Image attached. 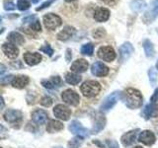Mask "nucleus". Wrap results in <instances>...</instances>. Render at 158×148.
<instances>
[{"label": "nucleus", "mask_w": 158, "mask_h": 148, "mask_svg": "<svg viewBox=\"0 0 158 148\" xmlns=\"http://www.w3.org/2000/svg\"><path fill=\"white\" fill-rule=\"evenodd\" d=\"M88 61L85 60V59L80 58V59H76L75 61H73V63L71 64L70 69L72 70V72L74 73H83L85 72L88 69Z\"/></svg>", "instance_id": "nucleus-20"}, {"label": "nucleus", "mask_w": 158, "mask_h": 148, "mask_svg": "<svg viewBox=\"0 0 158 148\" xmlns=\"http://www.w3.org/2000/svg\"><path fill=\"white\" fill-rule=\"evenodd\" d=\"M133 148H142V147H141V146H135Z\"/></svg>", "instance_id": "nucleus-54"}, {"label": "nucleus", "mask_w": 158, "mask_h": 148, "mask_svg": "<svg viewBox=\"0 0 158 148\" xmlns=\"http://www.w3.org/2000/svg\"><path fill=\"white\" fill-rule=\"evenodd\" d=\"M157 99H158V87L155 89L154 93L152 94V96H151V98H150V101H151V103H155Z\"/></svg>", "instance_id": "nucleus-44"}, {"label": "nucleus", "mask_w": 158, "mask_h": 148, "mask_svg": "<svg viewBox=\"0 0 158 148\" xmlns=\"http://www.w3.org/2000/svg\"><path fill=\"white\" fill-rule=\"evenodd\" d=\"M4 31H5V28H2V29H0V35H1V34H3V33H4Z\"/></svg>", "instance_id": "nucleus-52"}, {"label": "nucleus", "mask_w": 158, "mask_h": 148, "mask_svg": "<svg viewBox=\"0 0 158 148\" xmlns=\"http://www.w3.org/2000/svg\"><path fill=\"white\" fill-rule=\"evenodd\" d=\"M97 53H98V56L100 57L102 60L107 61V62H111L116 58L115 49H114L112 47H109V46L101 47L98 49Z\"/></svg>", "instance_id": "nucleus-9"}, {"label": "nucleus", "mask_w": 158, "mask_h": 148, "mask_svg": "<svg viewBox=\"0 0 158 148\" xmlns=\"http://www.w3.org/2000/svg\"><path fill=\"white\" fill-rule=\"evenodd\" d=\"M63 127L64 126L62 125V122L56 121V120H51V121H48L47 125V131L49 133H54V132L62 130Z\"/></svg>", "instance_id": "nucleus-25"}, {"label": "nucleus", "mask_w": 158, "mask_h": 148, "mask_svg": "<svg viewBox=\"0 0 158 148\" xmlns=\"http://www.w3.org/2000/svg\"><path fill=\"white\" fill-rule=\"evenodd\" d=\"M5 106V102H4V99L2 98V96H0V110H2Z\"/></svg>", "instance_id": "nucleus-48"}, {"label": "nucleus", "mask_w": 158, "mask_h": 148, "mask_svg": "<svg viewBox=\"0 0 158 148\" xmlns=\"http://www.w3.org/2000/svg\"><path fill=\"white\" fill-rule=\"evenodd\" d=\"M39 1H40V0H31V2H32V3H34V4H37Z\"/></svg>", "instance_id": "nucleus-51"}, {"label": "nucleus", "mask_w": 158, "mask_h": 148, "mask_svg": "<svg viewBox=\"0 0 158 148\" xmlns=\"http://www.w3.org/2000/svg\"><path fill=\"white\" fill-rule=\"evenodd\" d=\"M29 28L32 30L33 32H42V26H41V23L38 19H36L35 21H33L32 23H30L29 25Z\"/></svg>", "instance_id": "nucleus-34"}, {"label": "nucleus", "mask_w": 158, "mask_h": 148, "mask_svg": "<svg viewBox=\"0 0 158 148\" xmlns=\"http://www.w3.org/2000/svg\"><path fill=\"white\" fill-rule=\"evenodd\" d=\"M53 115L56 116L58 120L61 121H68L71 116V110L67 106L58 104L53 108Z\"/></svg>", "instance_id": "nucleus-7"}, {"label": "nucleus", "mask_w": 158, "mask_h": 148, "mask_svg": "<svg viewBox=\"0 0 158 148\" xmlns=\"http://www.w3.org/2000/svg\"><path fill=\"white\" fill-rule=\"evenodd\" d=\"M80 91L82 95L86 98H93L96 97L101 91V85L100 83L95 80H88L84 82L81 87Z\"/></svg>", "instance_id": "nucleus-2"}, {"label": "nucleus", "mask_w": 158, "mask_h": 148, "mask_svg": "<svg viewBox=\"0 0 158 148\" xmlns=\"http://www.w3.org/2000/svg\"><path fill=\"white\" fill-rule=\"evenodd\" d=\"M82 77L74 72H68L65 74V81L70 85H77L81 82Z\"/></svg>", "instance_id": "nucleus-27"}, {"label": "nucleus", "mask_w": 158, "mask_h": 148, "mask_svg": "<svg viewBox=\"0 0 158 148\" xmlns=\"http://www.w3.org/2000/svg\"><path fill=\"white\" fill-rule=\"evenodd\" d=\"M118 98H121V93L120 92H113L111 93L110 95H109L105 100L103 101V103L101 104V106H100V111L102 113L104 112H108V111H110L111 109L116 105L118 100Z\"/></svg>", "instance_id": "nucleus-5"}, {"label": "nucleus", "mask_w": 158, "mask_h": 148, "mask_svg": "<svg viewBox=\"0 0 158 148\" xmlns=\"http://www.w3.org/2000/svg\"><path fill=\"white\" fill-rule=\"evenodd\" d=\"M5 130H6V128H5L3 125H0V132H1V131H5Z\"/></svg>", "instance_id": "nucleus-50"}, {"label": "nucleus", "mask_w": 158, "mask_h": 148, "mask_svg": "<svg viewBox=\"0 0 158 148\" xmlns=\"http://www.w3.org/2000/svg\"><path fill=\"white\" fill-rule=\"evenodd\" d=\"M74 34H75V29L71 26H65L63 28V30H61V31L57 34L56 38L59 41L65 42V41H68L70 38H72Z\"/></svg>", "instance_id": "nucleus-21"}, {"label": "nucleus", "mask_w": 158, "mask_h": 148, "mask_svg": "<svg viewBox=\"0 0 158 148\" xmlns=\"http://www.w3.org/2000/svg\"><path fill=\"white\" fill-rule=\"evenodd\" d=\"M54 148H62V147H54Z\"/></svg>", "instance_id": "nucleus-57"}, {"label": "nucleus", "mask_w": 158, "mask_h": 148, "mask_svg": "<svg viewBox=\"0 0 158 148\" xmlns=\"http://www.w3.org/2000/svg\"><path fill=\"white\" fill-rule=\"evenodd\" d=\"M68 128H69V130H70L71 133H73V134H75L77 136H80L82 138L88 137L89 135H90V131H89V130H87L86 127H84L81 123L77 121H71Z\"/></svg>", "instance_id": "nucleus-8"}, {"label": "nucleus", "mask_w": 158, "mask_h": 148, "mask_svg": "<svg viewBox=\"0 0 158 148\" xmlns=\"http://www.w3.org/2000/svg\"><path fill=\"white\" fill-rule=\"evenodd\" d=\"M146 2L144 0H131L130 3V7L133 12H142L146 8Z\"/></svg>", "instance_id": "nucleus-26"}, {"label": "nucleus", "mask_w": 158, "mask_h": 148, "mask_svg": "<svg viewBox=\"0 0 158 148\" xmlns=\"http://www.w3.org/2000/svg\"><path fill=\"white\" fill-rule=\"evenodd\" d=\"M16 4H15L14 0H4L3 1V8L5 11H13L16 9Z\"/></svg>", "instance_id": "nucleus-32"}, {"label": "nucleus", "mask_w": 158, "mask_h": 148, "mask_svg": "<svg viewBox=\"0 0 158 148\" xmlns=\"http://www.w3.org/2000/svg\"><path fill=\"white\" fill-rule=\"evenodd\" d=\"M61 98L67 105H70L73 107L78 106L79 103H80V97H79V95L75 91L71 90V89H67V90L63 91L61 94Z\"/></svg>", "instance_id": "nucleus-6"}, {"label": "nucleus", "mask_w": 158, "mask_h": 148, "mask_svg": "<svg viewBox=\"0 0 158 148\" xmlns=\"http://www.w3.org/2000/svg\"><path fill=\"white\" fill-rule=\"evenodd\" d=\"M48 113L44 110H41V109H38L32 113V121L38 125H44L48 121Z\"/></svg>", "instance_id": "nucleus-14"}, {"label": "nucleus", "mask_w": 158, "mask_h": 148, "mask_svg": "<svg viewBox=\"0 0 158 148\" xmlns=\"http://www.w3.org/2000/svg\"><path fill=\"white\" fill-rule=\"evenodd\" d=\"M106 144L108 148H120L118 147V144L116 140H107Z\"/></svg>", "instance_id": "nucleus-42"}, {"label": "nucleus", "mask_w": 158, "mask_h": 148, "mask_svg": "<svg viewBox=\"0 0 158 148\" xmlns=\"http://www.w3.org/2000/svg\"><path fill=\"white\" fill-rule=\"evenodd\" d=\"M29 82H30V79L27 75H17L13 78L11 84L14 88L23 89L28 85Z\"/></svg>", "instance_id": "nucleus-23"}, {"label": "nucleus", "mask_w": 158, "mask_h": 148, "mask_svg": "<svg viewBox=\"0 0 158 148\" xmlns=\"http://www.w3.org/2000/svg\"><path fill=\"white\" fill-rule=\"evenodd\" d=\"M110 18V11L107 8L104 7H99L96 9L95 13H94V19L97 22H105Z\"/></svg>", "instance_id": "nucleus-22"}, {"label": "nucleus", "mask_w": 158, "mask_h": 148, "mask_svg": "<svg viewBox=\"0 0 158 148\" xmlns=\"http://www.w3.org/2000/svg\"><path fill=\"white\" fill-rule=\"evenodd\" d=\"M143 49H144L145 56L147 57H152L155 53V49H154V44L150 42L149 39H146L143 41Z\"/></svg>", "instance_id": "nucleus-28"}, {"label": "nucleus", "mask_w": 158, "mask_h": 148, "mask_svg": "<svg viewBox=\"0 0 158 148\" xmlns=\"http://www.w3.org/2000/svg\"><path fill=\"white\" fill-rule=\"evenodd\" d=\"M43 22H44V27H46L48 30H52V31H53V30H56L59 26H61L62 20L56 14L48 13V14L44 15V16Z\"/></svg>", "instance_id": "nucleus-4"}, {"label": "nucleus", "mask_w": 158, "mask_h": 148, "mask_svg": "<svg viewBox=\"0 0 158 148\" xmlns=\"http://www.w3.org/2000/svg\"><path fill=\"white\" fill-rule=\"evenodd\" d=\"M23 58H24V61L30 66L37 65V64H39L43 59L42 56L39 52H25Z\"/></svg>", "instance_id": "nucleus-15"}, {"label": "nucleus", "mask_w": 158, "mask_h": 148, "mask_svg": "<svg viewBox=\"0 0 158 148\" xmlns=\"http://www.w3.org/2000/svg\"><path fill=\"white\" fill-rule=\"evenodd\" d=\"M101 1L107 5H110V6H114V5H116L118 3V0H101Z\"/></svg>", "instance_id": "nucleus-45"}, {"label": "nucleus", "mask_w": 158, "mask_h": 148, "mask_svg": "<svg viewBox=\"0 0 158 148\" xmlns=\"http://www.w3.org/2000/svg\"><path fill=\"white\" fill-rule=\"evenodd\" d=\"M3 117L5 121L9 123H12V125H16V123L19 125L23 118L22 113L18 110H7L4 113Z\"/></svg>", "instance_id": "nucleus-10"}, {"label": "nucleus", "mask_w": 158, "mask_h": 148, "mask_svg": "<svg viewBox=\"0 0 158 148\" xmlns=\"http://www.w3.org/2000/svg\"><path fill=\"white\" fill-rule=\"evenodd\" d=\"M118 51H120V62L125 63L130 59L131 54L133 53V47L131 43L127 42L122 44Z\"/></svg>", "instance_id": "nucleus-11"}, {"label": "nucleus", "mask_w": 158, "mask_h": 148, "mask_svg": "<svg viewBox=\"0 0 158 148\" xmlns=\"http://www.w3.org/2000/svg\"><path fill=\"white\" fill-rule=\"evenodd\" d=\"M106 125V118L104 117L103 113H97L95 116V121H94V125L92 128L93 133H99Z\"/></svg>", "instance_id": "nucleus-19"}, {"label": "nucleus", "mask_w": 158, "mask_h": 148, "mask_svg": "<svg viewBox=\"0 0 158 148\" xmlns=\"http://www.w3.org/2000/svg\"><path fill=\"white\" fill-rule=\"evenodd\" d=\"M1 22H2V18H1V16H0V24H1Z\"/></svg>", "instance_id": "nucleus-56"}, {"label": "nucleus", "mask_w": 158, "mask_h": 148, "mask_svg": "<svg viewBox=\"0 0 158 148\" xmlns=\"http://www.w3.org/2000/svg\"><path fill=\"white\" fill-rule=\"evenodd\" d=\"M138 131H139V130L137 128V130H131L128 132H126L125 134L121 137V141L123 143V145L127 147V146L133 144V143L136 141Z\"/></svg>", "instance_id": "nucleus-16"}, {"label": "nucleus", "mask_w": 158, "mask_h": 148, "mask_svg": "<svg viewBox=\"0 0 158 148\" xmlns=\"http://www.w3.org/2000/svg\"><path fill=\"white\" fill-rule=\"evenodd\" d=\"M82 142H83V138L80 136H76L68 142L67 148H79L81 146Z\"/></svg>", "instance_id": "nucleus-30"}, {"label": "nucleus", "mask_w": 158, "mask_h": 148, "mask_svg": "<svg viewBox=\"0 0 158 148\" xmlns=\"http://www.w3.org/2000/svg\"><path fill=\"white\" fill-rule=\"evenodd\" d=\"M40 51H43L44 53L48 54V56H52V54H53V49L49 44H44V46L41 47H40Z\"/></svg>", "instance_id": "nucleus-35"}, {"label": "nucleus", "mask_w": 158, "mask_h": 148, "mask_svg": "<svg viewBox=\"0 0 158 148\" xmlns=\"http://www.w3.org/2000/svg\"><path fill=\"white\" fill-rule=\"evenodd\" d=\"M158 18V0H151L149 7L142 17V21L145 24H151Z\"/></svg>", "instance_id": "nucleus-3"}, {"label": "nucleus", "mask_w": 158, "mask_h": 148, "mask_svg": "<svg viewBox=\"0 0 158 148\" xmlns=\"http://www.w3.org/2000/svg\"><path fill=\"white\" fill-rule=\"evenodd\" d=\"M36 20V17L34 16V15H30V16H28V17H25V18H23V23L24 24H27V23H32L33 21H35Z\"/></svg>", "instance_id": "nucleus-43"}, {"label": "nucleus", "mask_w": 158, "mask_h": 148, "mask_svg": "<svg viewBox=\"0 0 158 148\" xmlns=\"http://www.w3.org/2000/svg\"><path fill=\"white\" fill-rule=\"evenodd\" d=\"M65 54H66V60L70 61V59H71V51H70V49H67Z\"/></svg>", "instance_id": "nucleus-47"}, {"label": "nucleus", "mask_w": 158, "mask_h": 148, "mask_svg": "<svg viewBox=\"0 0 158 148\" xmlns=\"http://www.w3.org/2000/svg\"><path fill=\"white\" fill-rule=\"evenodd\" d=\"M148 77H149L150 84L153 86L156 83V80H157V72H156L154 67H151L149 70H148Z\"/></svg>", "instance_id": "nucleus-33"}, {"label": "nucleus", "mask_w": 158, "mask_h": 148, "mask_svg": "<svg viewBox=\"0 0 158 148\" xmlns=\"http://www.w3.org/2000/svg\"><path fill=\"white\" fill-rule=\"evenodd\" d=\"M121 99L125 103V105L131 110H135L143 105L142 94L140 91L136 90L135 88H127L123 92H122Z\"/></svg>", "instance_id": "nucleus-1"}, {"label": "nucleus", "mask_w": 158, "mask_h": 148, "mask_svg": "<svg viewBox=\"0 0 158 148\" xmlns=\"http://www.w3.org/2000/svg\"><path fill=\"white\" fill-rule=\"evenodd\" d=\"M105 35H106V31L103 28L96 29L95 31L93 32V37L95 39H102L105 37Z\"/></svg>", "instance_id": "nucleus-36"}, {"label": "nucleus", "mask_w": 158, "mask_h": 148, "mask_svg": "<svg viewBox=\"0 0 158 148\" xmlns=\"http://www.w3.org/2000/svg\"><path fill=\"white\" fill-rule=\"evenodd\" d=\"M156 68L158 69V59H157V62H156Z\"/></svg>", "instance_id": "nucleus-55"}, {"label": "nucleus", "mask_w": 158, "mask_h": 148, "mask_svg": "<svg viewBox=\"0 0 158 148\" xmlns=\"http://www.w3.org/2000/svg\"><path fill=\"white\" fill-rule=\"evenodd\" d=\"M142 116L145 120L158 117V105L156 103H150L146 105L144 110L142 111Z\"/></svg>", "instance_id": "nucleus-18"}, {"label": "nucleus", "mask_w": 158, "mask_h": 148, "mask_svg": "<svg viewBox=\"0 0 158 148\" xmlns=\"http://www.w3.org/2000/svg\"><path fill=\"white\" fill-rule=\"evenodd\" d=\"M13 78H14L13 75H8L3 78H0V84H2V85H7L9 82H12Z\"/></svg>", "instance_id": "nucleus-40"}, {"label": "nucleus", "mask_w": 158, "mask_h": 148, "mask_svg": "<svg viewBox=\"0 0 158 148\" xmlns=\"http://www.w3.org/2000/svg\"><path fill=\"white\" fill-rule=\"evenodd\" d=\"M42 85L47 89H53L54 88V85L52 84V82L51 80H46V79L42 80Z\"/></svg>", "instance_id": "nucleus-41"}, {"label": "nucleus", "mask_w": 158, "mask_h": 148, "mask_svg": "<svg viewBox=\"0 0 158 148\" xmlns=\"http://www.w3.org/2000/svg\"><path fill=\"white\" fill-rule=\"evenodd\" d=\"M0 148H2V147H0Z\"/></svg>", "instance_id": "nucleus-58"}, {"label": "nucleus", "mask_w": 158, "mask_h": 148, "mask_svg": "<svg viewBox=\"0 0 158 148\" xmlns=\"http://www.w3.org/2000/svg\"><path fill=\"white\" fill-rule=\"evenodd\" d=\"M80 52L82 54H84V56H93V52H94V46L90 43L83 44V46L81 47V48H80Z\"/></svg>", "instance_id": "nucleus-29"}, {"label": "nucleus", "mask_w": 158, "mask_h": 148, "mask_svg": "<svg viewBox=\"0 0 158 148\" xmlns=\"http://www.w3.org/2000/svg\"><path fill=\"white\" fill-rule=\"evenodd\" d=\"M7 39L9 43H11L15 46H22L25 43V39L21 34L18 32H11L8 34Z\"/></svg>", "instance_id": "nucleus-24"}, {"label": "nucleus", "mask_w": 158, "mask_h": 148, "mask_svg": "<svg viewBox=\"0 0 158 148\" xmlns=\"http://www.w3.org/2000/svg\"><path fill=\"white\" fill-rule=\"evenodd\" d=\"M51 81L52 82V84L54 85V87H60L61 84H62V81H61V78L59 76H53L52 77Z\"/></svg>", "instance_id": "nucleus-39"}, {"label": "nucleus", "mask_w": 158, "mask_h": 148, "mask_svg": "<svg viewBox=\"0 0 158 148\" xmlns=\"http://www.w3.org/2000/svg\"><path fill=\"white\" fill-rule=\"evenodd\" d=\"M56 0H47V1H46V2H44V3L41 5V6H39V7L36 8V11H42V10H44V9H46V8L49 7L53 2H56Z\"/></svg>", "instance_id": "nucleus-38"}, {"label": "nucleus", "mask_w": 158, "mask_h": 148, "mask_svg": "<svg viewBox=\"0 0 158 148\" xmlns=\"http://www.w3.org/2000/svg\"><path fill=\"white\" fill-rule=\"evenodd\" d=\"M11 65L14 66V67H16V68H18V67L22 68V67H23V65L21 64V61H19V60H17L16 62H12V63H11Z\"/></svg>", "instance_id": "nucleus-46"}, {"label": "nucleus", "mask_w": 158, "mask_h": 148, "mask_svg": "<svg viewBox=\"0 0 158 148\" xmlns=\"http://www.w3.org/2000/svg\"><path fill=\"white\" fill-rule=\"evenodd\" d=\"M5 71H6V66L3 65V64H0V75L3 74Z\"/></svg>", "instance_id": "nucleus-49"}, {"label": "nucleus", "mask_w": 158, "mask_h": 148, "mask_svg": "<svg viewBox=\"0 0 158 148\" xmlns=\"http://www.w3.org/2000/svg\"><path fill=\"white\" fill-rule=\"evenodd\" d=\"M41 105L44 107H51L52 105V99L48 96H44L41 99Z\"/></svg>", "instance_id": "nucleus-37"}, {"label": "nucleus", "mask_w": 158, "mask_h": 148, "mask_svg": "<svg viewBox=\"0 0 158 148\" xmlns=\"http://www.w3.org/2000/svg\"><path fill=\"white\" fill-rule=\"evenodd\" d=\"M91 72L94 76L97 77H105L109 74V67L105 65V63L101 61H96L92 64Z\"/></svg>", "instance_id": "nucleus-12"}, {"label": "nucleus", "mask_w": 158, "mask_h": 148, "mask_svg": "<svg viewBox=\"0 0 158 148\" xmlns=\"http://www.w3.org/2000/svg\"><path fill=\"white\" fill-rule=\"evenodd\" d=\"M16 6L20 11H26L31 7V3H30L29 0H17Z\"/></svg>", "instance_id": "nucleus-31"}, {"label": "nucleus", "mask_w": 158, "mask_h": 148, "mask_svg": "<svg viewBox=\"0 0 158 148\" xmlns=\"http://www.w3.org/2000/svg\"><path fill=\"white\" fill-rule=\"evenodd\" d=\"M65 2H67V3H70V2H73V1H75V0H64Z\"/></svg>", "instance_id": "nucleus-53"}, {"label": "nucleus", "mask_w": 158, "mask_h": 148, "mask_svg": "<svg viewBox=\"0 0 158 148\" xmlns=\"http://www.w3.org/2000/svg\"><path fill=\"white\" fill-rule=\"evenodd\" d=\"M2 51L9 58H16L19 56V48L11 43H5L2 44Z\"/></svg>", "instance_id": "nucleus-17"}, {"label": "nucleus", "mask_w": 158, "mask_h": 148, "mask_svg": "<svg viewBox=\"0 0 158 148\" xmlns=\"http://www.w3.org/2000/svg\"><path fill=\"white\" fill-rule=\"evenodd\" d=\"M138 141H140L144 145L150 146L152 144H154L156 141V136L155 134L150 130H143L139 133L138 136Z\"/></svg>", "instance_id": "nucleus-13"}]
</instances>
